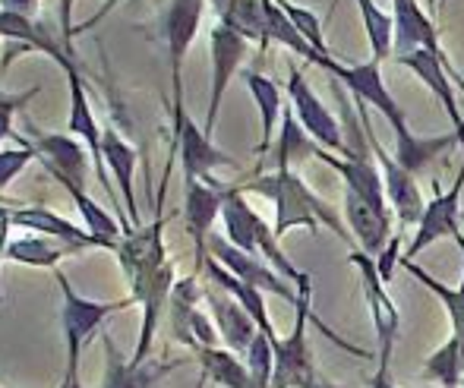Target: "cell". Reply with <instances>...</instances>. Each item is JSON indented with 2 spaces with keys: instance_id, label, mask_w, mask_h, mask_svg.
<instances>
[{
  "instance_id": "obj_1",
  "label": "cell",
  "mask_w": 464,
  "mask_h": 388,
  "mask_svg": "<svg viewBox=\"0 0 464 388\" xmlns=\"http://www.w3.org/2000/svg\"><path fill=\"white\" fill-rule=\"evenodd\" d=\"M325 73H332L351 95L357 98L361 104H372L385 121L392 123L395 130V161L401 164L404 170L417 174L427 161H433L442 149L455 146L459 136H436V140H417L414 133L408 130V121H404V111L398 108V102L392 98V92L385 89L382 76H379V63H354V67H342L335 61H325Z\"/></svg>"
},
{
  "instance_id": "obj_2",
  "label": "cell",
  "mask_w": 464,
  "mask_h": 388,
  "mask_svg": "<svg viewBox=\"0 0 464 388\" xmlns=\"http://www.w3.org/2000/svg\"><path fill=\"white\" fill-rule=\"evenodd\" d=\"M246 189L276 202V237H285L291 228H297V225H306L310 231H316L319 221H325V225L342 237V240L351 243V234L338 225L335 212H332V209L325 206V202L319 199V196L313 193V189L306 187L297 174H291V170H276V174H269V177L250 180L246 183Z\"/></svg>"
},
{
  "instance_id": "obj_3",
  "label": "cell",
  "mask_w": 464,
  "mask_h": 388,
  "mask_svg": "<svg viewBox=\"0 0 464 388\" xmlns=\"http://www.w3.org/2000/svg\"><path fill=\"white\" fill-rule=\"evenodd\" d=\"M57 285L63 294V306H61V325H63V341H67V370H63V383L61 385H73L80 383V364H82V351L89 347V341L95 338V332L104 325V319L114 313H123L136 304L133 297L123 300H89L82 294H76L70 287L67 275L54 272Z\"/></svg>"
},
{
  "instance_id": "obj_4",
  "label": "cell",
  "mask_w": 464,
  "mask_h": 388,
  "mask_svg": "<svg viewBox=\"0 0 464 388\" xmlns=\"http://www.w3.org/2000/svg\"><path fill=\"white\" fill-rule=\"evenodd\" d=\"M310 294L313 291L300 294V304L294 306L297 315H294L291 335H287V338H278L276 344H272V351H276V376H272V388H316L319 379H316V366H313V351H310V344H306V322H313L316 328H323L325 338H332L348 354H354V357H367L361 347H354L344 338H338L332 328H325L323 319L313 315Z\"/></svg>"
},
{
  "instance_id": "obj_5",
  "label": "cell",
  "mask_w": 464,
  "mask_h": 388,
  "mask_svg": "<svg viewBox=\"0 0 464 388\" xmlns=\"http://www.w3.org/2000/svg\"><path fill=\"white\" fill-rule=\"evenodd\" d=\"M357 268H361V285L363 297H367L370 315H372V332H376V354H379V373L370 383H392V354H395L398 335H401V313H398L395 300L385 291V281L376 268V259L361 249L348 256Z\"/></svg>"
},
{
  "instance_id": "obj_6",
  "label": "cell",
  "mask_w": 464,
  "mask_h": 388,
  "mask_svg": "<svg viewBox=\"0 0 464 388\" xmlns=\"http://www.w3.org/2000/svg\"><path fill=\"white\" fill-rule=\"evenodd\" d=\"M165 221L161 215L149 228H136V231L123 234V240L117 243V256H121V268L130 281V297L140 304L146 297V291L152 287V281L159 278V272L168 266L165 259Z\"/></svg>"
},
{
  "instance_id": "obj_7",
  "label": "cell",
  "mask_w": 464,
  "mask_h": 388,
  "mask_svg": "<svg viewBox=\"0 0 464 388\" xmlns=\"http://www.w3.org/2000/svg\"><path fill=\"white\" fill-rule=\"evenodd\" d=\"M206 247L212 249V259H218L221 266L227 268V272L237 275V278L246 281L250 287H256V291H263V294H276V297L287 300L291 306L300 304V291H294V287L287 285L285 278H281L276 268L266 266L259 256L244 253V249H237L231 240H227V237H221V234L208 237Z\"/></svg>"
},
{
  "instance_id": "obj_8",
  "label": "cell",
  "mask_w": 464,
  "mask_h": 388,
  "mask_svg": "<svg viewBox=\"0 0 464 388\" xmlns=\"http://www.w3.org/2000/svg\"><path fill=\"white\" fill-rule=\"evenodd\" d=\"M174 146H178L180 161H184L187 180H206V183H212V187H221V183H215L212 177H208L212 168H221V164L237 168L234 158H227L225 152H218V149L212 146L206 130H199L189 121L184 104H174Z\"/></svg>"
},
{
  "instance_id": "obj_9",
  "label": "cell",
  "mask_w": 464,
  "mask_h": 388,
  "mask_svg": "<svg viewBox=\"0 0 464 388\" xmlns=\"http://www.w3.org/2000/svg\"><path fill=\"white\" fill-rule=\"evenodd\" d=\"M287 92H291V104H294V114H297L300 127H304L306 133L316 140L319 149H335V152H342L344 158H354L351 146L344 142L338 121L329 114V111H325V104L319 102L316 92L306 85V79H304V73H300L297 67L291 70V82H287Z\"/></svg>"
},
{
  "instance_id": "obj_10",
  "label": "cell",
  "mask_w": 464,
  "mask_h": 388,
  "mask_svg": "<svg viewBox=\"0 0 464 388\" xmlns=\"http://www.w3.org/2000/svg\"><path fill=\"white\" fill-rule=\"evenodd\" d=\"M206 10V0H171L161 16V38H165L168 57H171V82H174V104H184V85H180V70L184 57L199 32V19Z\"/></svg>"
},
{
  "instance_id": "obj_11",
  "label": "cell",
  "mask_w": 464,
  "mask_h": 388,
  "mask_svg": "<svg viewBox=\"0 0 464 388\" xmlns=\"http://www.w3.org/2000/svg\"><path fill=\"white\" fill-rule=\"evenodd\" d=\"M244 57H246V38L221 23L215 25L212 29V92H208V114H206V127H202L208 140H212V133H215V121H218V108L227 92V82L237 73Z\"/></svg>"
},
{
  "instance_id": "obj_12",
  "label": "cell",
  "mask_w": 464,
  "mask_h": 388,
  "mask_svg": "<svg viewBox=\"0 0 464 388\" xmlns=\"http://www.w3.org/2000/svg\"><path fill=\"white\" fill-rule=\"evenodd\" d=\"M363 117V114H361ZM363 123H367V117H363ZM367 140H370V149L376 152V161H379V168H382V180H385V193H389V202L395 206V212H398V221H401L404 228H411V225H420V218H423V212H427V202H423V196H420V187H417V180H414V174L411 170H404L401 164L395 161L392 155H385L382 152V146H379V140L372 136V130H370V123L367 127Z\"/></svg>"
},
{
  "instance_id": "obj_13",
  "label": "cell",
  "mask_w": 464,
  "mask_h": 388,
  "mask_svg": "<svg viewBox=\"0 0 464 388\" xmlns=\"http://www.w3.org/2000/svg\"><path fill=\"white\" fill-rule=\"evenodd\" d=\"M461 189H464V164L459 180L452 183V189L446 193H436L433 202H427V212H423L420 225H417V237L411 240L408 253H401V259L414 262L417 253L430 247V243L442 240V237H459V202H461Z\"/></svg>"
},
{
  "instance_id": "obj_14",
  "label": "cell",
  "mask_w": 464,
  "mask_h": 388,
  "mask_svg": "<svg viewBox=\"0 0 464 388\" xmlns=\"http://www.w3.org/2000/svg\"><path fill=\"white\" fill-rule=\"evenodd\" d=\"M171 328H174V338L180 344L193 347H215V341L221 338L215 322H208V315H202L196 310V278H184L174 285L171 294Z\"/></svg>"
},
{
  "instance_id": "obj_15",
  "label": "cell",
  "mask_w": 464,
  "mask_h": 388,
  "mask_svg": "<svg viewBox=\"0 0 464 388\" xmlns=\"http://www.w3.org/2000/svg\"><path fill=\"white\" fill-rule=\"evenodd\" d=\"M225 189L227 187H212L202 180H187V199H184V218L187 231L196 240V253H199V266L206 262V243L212 237V225L221 215L225 206Z\"/></svg>"
},
{
  "instance_id": "obj_16",
  "label": "cell",
  "mask_w": 464,
  "mask_h": 388,
  "mask_svg": "<svg viewBox=\"0 0 464 388\" xmlns=\"http://www.w3.org/2000/svg\"><path fill=\"white\" fill-rule=\"evenodd\" d=\"M206 304L215 315V328H218V335L227 344V351L237 354V357H246V351H250V344L259 335L253 315L246 313L227 291H221V294L206 291Z\"/></svg>"
},
{
  "instance_id": "obj_17",
  "label": "cell",
  "mask_w": 464,
  "mask_h": 388,
  "mask_svg": "<svg viewBox=\"0 0 464 388\" xmlns=\"http://www.w3.org/2000/svg\"><path fill=\"white\" fill-rule=\"evenodd\" d=\"M398 63H404V67L414 70V73L420 76V82L427 85V89L433 92L436 98H440L442 108H446V114H449V121H452V127H455V136H459L461 146H464V117H461L459 104H455L452 82H449V76H446V67H449L446 57L436 54V51L417 48L414 54L398 57Z\"/></svg>"
},
{
  "instance_id": "obj_18",
  "label": "cell",
  "mask_w": 464,
  "mask_h": 388,
  "mask_svg": "<svg viewBox=\"0 0 464 388\" xmlns=\"http://www.w3.org/2000/svg\"><path fill=\"white\" fill-rule=\"evenodd\" d=\"M104 379L102 388H155L161 379L168 376L171 370H178L180 364H130V360L121 357L117 344L111 341V335H104Z\"/></svg>"
},
{
  "instance_id": "obj_19",
  "label": "cell",
  "mask_w": 464,
  "mask_h": 388,
  "mask_svg": "<svg viewBox=\"0 0 464 388\" xmlns=\"http://www.w3.org/2000/svg\"><path fill=\"white\" fill-rule=\"evenodd\" d=\"M70 133L82 136L89 146V152L95 158V177L98 183H102L104 189H108V196L114 199V187L108 183V177H104V155H102V136L104 130L98 127L92 108H89V98H86V85H82V79L76 70H70Z\"/></svg>"
},
{
  "instance_id": "obj_20",
  "label": "cell",
  "mask_w": 464,
  "mask_h": 388,
  "mask_svg": "<svg viewBox=\"0 0 464 388\" xmlns=\"http://www.w3.org/2000/svg\"><path fill=\"white\" fill-rule=\"evenodd\" d=\"M13 225L29 228V231L54 237V240H63V243H73L76 249H86V247L117 249V243H121V240H104V237H95L92 231H82V228H76L73 221L54 215L51 209H16V212H13Z\"/></svg>"
},
{
  "instance_id": "obj_21",
  "label": "cell",
  "mask_w": 464,
  "mask_h": 388,
  "mask_svg": "<svg viewBox=\"0 0 464 388\" xmlns=\"http://www.w3.org/2000/svg\"><path fill=\"white\" fill-rule=\"evenodd\" d=\"M417 48H427L442 54L440 38H436L433 23L420 10L417 0H395V51L398 57L414 54Z\"/></svg>"
},
{
  "instance_id": "obj_22",
  "label": "cell",
  "mask_w": 464,
  "mask_h": 388,
  "mask_svg": "<svg viewBox=\"0 0 464 388\" xmlns=\"http://www.w3.org/2000/svg\"><path fill=\"white\" fill-rule=\"evenodd\" d=\"M344 215H348V225L354 228L357 240H361L363 253L379 256L385 249V240L392 234V218L389 212H379L376 206H370L367 199H361L357 193L344 189Z\"/></svg>"
},
{
  "instance_id": "obj_23",
  "label": "cell",
  "mask_w": 464,
  "mask_h": 388,
  "mask_svg": "<svg viewBox=\"0 0 464 388\" xmlns=\"http://www.w3.org/2000/svg\"><path fill=\"white\" fill-rule=\"evenodd\" d=\"M316 158L344 177V189H351V193H357L361 199H367L379 212H389V209H385V193H382V174L372 168L370 158H335L319 146H316Z\"/></svg>"
},
{
  "instance_id": "obj_24",
  "label": "cell",
  "mask_w": 464,
  "mask_h": 388,
  "mask_svg": "<svg viewBox=\"0 0 464 388\" xmlns=\"http://www.w3.org/2000/svg\"><path fill=\"white\" fill-rule=\"evenodd\" d=\"M102 155H104V164L111 168V174H114L117 183H121L123 206H127V215H130V231H136V228H142V221H140V206H136V193H133V168H136L133 146L123 142L111 127H104Z\"/></svg>"
},
{
  "instance_id": "obj_25",
  "label": "cell",
  "mask_w": 464,
  "mask_h": 388,
  "mask_svg": "<svg viewBox=\"0 0 464 388\" xmlns=\"http://www.w3.org/2000/svg\"><path fill=\"white\" fill-rule=\"evenodd\" d=\"M38 155L44 158L48 170L57 180H70L76 187H86L89 180V161L86 149L73 142L70 136H42L38 140Z\"/></svg>"
},
{
  "instance_id": "obj_26",
  "label": "cell",
  "mask_w": 464,
  "mask_h": 388,
  "mask_svg": "<svg viewBox=\"0 0 464 388\" xmlns=\"http://www.w3.org/2000/svg\"><path fill=\"white\" fill-rule=\"evenodd\" d=\"M70 253H80L73 243L54 240V237L44 234H29V237H16L6 247V262H19V266H32V268H57V262Z\"/></svg>"
},
{
  "instance_id": "obj_27",
  "label": "cell",
  "mask_w": 464,
  "mask_h": 388,
  "mask_svg": "<svg viewBox=\"0 0 464 388\" xmlns=\"http://www.w3.org/2000/svg\"><path fill=\"white\" fill-rule=\"evenodd\" d=\"M196 360H199L202 376H206L208 383H215L221 388H259L244 360L227 351V347H199Z\"/></svg>"
},
{
  "instance_id": "obj_28",
  "label": "cell",
  "mask_w": 464,
  "mask_h": 388,
  "mask_svg": "<svg viewBox=\"0 0 464 388\" xmlns=\"http://www.w3.org/2000/svg\"><path fill=\"white\" fill-rule=\"evenodd\" d=\"M218 10V23L244 35L246 42H259V48L269 44L266 35V16H263V0H212Z\"/></svg>"
},
{
  "instance_id": "obj_29",
  "label": "cell",
  "mask_w": 464,
  "mask_h": 388,
  "mask_svg": "<svg viewBox=\"0 0 464 388\" xmlns=\"http://www.w3.org/2000/svg\"><path fill=\"white\" fill-rule=\"evenodd\" d=\"M221 218H225V237L244 253L256 256V218L259 215L246 206L240 189H225V206H221Z\"/></svg>"
},
{
  "instance_id": "obj_30",
  "label": "cell",
  "mask_w": 464,
  "mask_h": 388,
  "mask_svg": "<svg viewBox=\"0 0 464 388\" xmlns=\"http://www.w3.org/2000/svg\"><path fill=\"white\" fill-rule=\"evenodd\" d=\"M263 16H266V35H269V42L285 44L287 51L306 57V61L316 63V67H325V61H332V57L316 54V48H313V44L306 42L297 29H294V23L285 16V10H281L276 0H263Z\"/></svg>"
},
{
  "instance_id": "obj_31",
  "label": "cell",
  "mask_w": 464,
  "mask_h": 388,
  "mask_svg": "<svg viewBox=\"0 0 464 388\" xmlns=\"http://www.w3.org/2000/svg\"><path fill=\"white\" fill-rule=\"evenodd\" d=\"M0 38H10V42H23L29 44V48H42L48 57H54L57 63H61L63 70H73V63L63 57V51L54 44V38L48 35V32H42L38 25L29 23V16H23V13H10V10H0Z\"/></svg>"
},
{
  "instance_id": "obj_32",
  "label": "cell",
  "mask_w": 464,
  "mask_h": 388,
  "mask_svg": "<svg viewBox=\"0 0 464 388\" xmlns=\"http://www.w3.org/2000/svg\"><path fill=\"white\" fill-rule=\"evenodd\" d=\"M244 79H246V85H250L253 98H256L259 117H263V142H259V149H256V152L263 155V152H269L272 133H276V123L281 117V92H278V85L263 73H246Z\"/></svg>"
},
{
  "instance_id": "obj_33",
  "label": "cell",
  "mask_w": 464,
  "mask_h": 388,
  "mask_svg": "<svg viewBox=\"0 0 464 388\" xmlns=\"http://www.w3.org/2000/svg\"><path fill=\"white\" fill-rule=\"evenodd\" d=\"M310 155H316V142H310V133L300 127L297 114L285 108V121H281V140L276 146L278 170H287L294 161H300V158H310Z\"/></svg>"
},
{
  "instance_id": "obj_34",
  "label": "cell",
  "mask_w": 464,
  "mask_h": 388,
  "mask_svg": "<svg viewBox=\"0 0 464 388\" xmlns=\"http://www.w3.org/2000/svg\"><path fill=\"white\" fill-rule=\"evenodd\" d=\"M455 243H459L461 253H464V237L461 234L455 237ZM401 262H404V268H408V272L414 275V278L420 281L423 287H430V291H433L436 297L446 304L449 319H452V332H459V328L464 325V281H461V287H449V285H442V281H436L430 272H423L417 262H411V259H401Z\"/></svg>"
},
{
  "instance_id": "obj_35",
  "label": "cell",
  "mask_w": 464,
  "mask_h": 388,
  "mask_svg": "<svg viewBox=\"0 0 464 388\" xmlns=\"http://www.w3.org/2000/svg\"><path fill=\"white\" fill-rule=\"evenodd\" d=\"M363 16V29H367L370 48H372V61L382 63L392 54V44H395V19H389L382 10L376 6V0H357Z\"/></svg>"
},
{
  "instance_id": "obj_36",
  "label": "cell",
  "mask_w": 464,
  "mask_h": 388,
  "mask_svg": "<svg viewBox=\"0 0 464 388\" xmlns=\"http://www.w3.org/2000/svg\"><path fill=\"white\" fill-rule=\"evenodd\" d=\"M423 373H427V379L440 383L442 388H461L464 385V370H461L459 341H455V335L440 347V351L430 354L427 364H423Z\"/></svg>"
},
{
  "instance_id": "obj_37",
  "label": "cell",
  "mask_w": 464,
  "mask_h": 388,
  "mask_svg": "<svg viewBox=\"0 0 464 388\" xmlns=\"http://www.w3.org/2000/svg\"><path fill=\"white\" fill-rule=\"evenodd\" d=\"M276 4L285 10V16L294 23V29L300 32V35L306 38V42L316 48V54L329 57V44H325V35H323V23H319L316 16H313L310 10H304V6H294L291 0H276Z\"/></svg>"
},
{
  "instance_id": "obj_38",
  "label": "cell",
  "mask_w": 464,
  "mask_h": 388,
  "mask_svg": "<svg viewBox=\"0 0 464 388\" xmlns=\"http://www.w3.org/2000/svg\"><path fill=\"white\" fill-rule=\"evenodd\" d=\"M32 158H35V149L32 146H19V149H0V193H4L6 187H10L13 183V177L19 174V170L25 168V164L32 161Z\"/></svg>"
},
{
  "instance_id": "obj_39",
  "label": "cell",
  "mask_w": 464,
  "mask_h": 388,
  "mask_svg": "<svg viewBox=\"0 0 464 388\" xmlns=\"http://www.w3.org/2000/svg\"><path fill=\"white\" fill-rule=\"evenodd\" d=\"M398 247H401V240H398V237H392L389 247H385L382 253H379V259H376V268H379V275H382L385 285L392 281V268H395V259H398Z\"/></svg>"
},
{
  "instance_id": "obj_40",
  "label": "cell",
  "mask_w": 464,
  "mask_h": 388,
  "mask_svg": "<svg viewBox=\"0 0 464 388\" xmlns=\"http://www.w3.org/2000/svg\"><path fill=\"white\" fill-rule=\"evenodd\" d=\"M10 225H13V212H6V209L0 206V262L6 259V247H10Z\"/></svg>"
},
{
  "instance_id": "obj_41",
  "label": "cell",
  "mask_w": 464,
  "mask_h": 388,
  "mask_svg": "<svg viewBox=\"0 0 464 388\" xmlns=\"http://www.w3.org/2000/svg\"><path fill=\"white\" fill-rule=\"evenodd\" d=\"M0 4H4V10H10V13H29L32 6H35V0H0Z\"/></svg>"
},
{
  "instance_id": "obj_42",
  "label": "cell",
  "mask_w": 464,
  "mask_h": 388,
  "mask_svg": "<svg viewBox=\"0 0 464 388\" xmlns=\"http://www.w3.org/2000/svg\"><path fill=\"white\" fill-rule=\"evenodd\" d=\"M452 335H455V341H459V357H461V370H464V325Z\"/></svg>"
},
{
  "instance_id": "obj_43",
  "label": "cell",
  "mask_w": 464,
  "mask_h": 388,
  "mask_svg": "<svg viewBox=\"0 0 464 388\" xmlns=\"http://www.w3.org/2000/svg\"><path fill=\"white\" fill-rule=\"evenodd\" d=\"M117 4H121V0H108V4H104V10H102V13H98V16H95V19H102V16H104V13H111V10H114V6H117ZM95 19H92V23H89V25H95ZM89 25H82V29H89Z\"/></svg>"
},
{
  "instance_id": "obj_44",
  "label": "cell",
  "mask_w": 464,
  "mask_h": 388,
  "mask_svg": "<svg viewBox=\"0 0 464 388\" xmlns=\"http://www.w3.org/2000/svg\"><path fill=\"white\" fill-rule=\"evenodd\" d=\"M316 388H342V385H332V383H325V379H319Z\"/></svg>"
},
{
  "instance_id": "obj_45",
  "label": "cell",
  "mask_w": 464,
  "mask_h": 388,
  "mask_svg": "<svg viewBox=\"0 0 464 388\" xmlns=\"http://www.w3.org/2000/svg\"><path fill=\"white\" fill-rule=\"evenodd\" d=\"M206 383H208V379H206V376H199V383H196V388H206Z\"/></svg>"
},
{
  "instance_id": "obj_46",
  "label": "cell",
  "mask_w": 464,
  "mask_h": 388,
  "mask_svg": "<svg viewBox=\"0 0 464 388\" xmlns=\"http://www.w3.org/2000/svg\"><path fill=\"white\" fill-rule=\"evenodd\" d=\"M61 388H82V383H73V385H61Z\"/></svg>"
},
{
  "instance_id": "obj_47",
  "label": "cell",
  "mask_w": 464,
  "mask_h": 388,
  "mask_svg": "<svg viewBox=\"0 0 464 388\" xmlns=\"http://www.w3.org/2000/svg\"><path fill=\"white\" fill-rule=\"evenodd\" d=\"M427 4H430V6H436V0H427Z\"/></svg>"
}]
</instances>
